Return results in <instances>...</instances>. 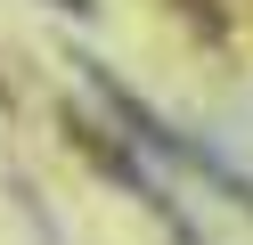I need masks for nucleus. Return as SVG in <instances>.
<instances>
[{
	"label": "nucleus",
	"instance_id": "obj_1",
	"mask_svg": "<svg viewBox=\"0 0 253 245\" xmlns=\"http://www.w3.org/2000/svg\"><path fill=\"white\" fill-rule=\"evenodd\" d=\"M66 131H74V147H90V155H98V163H106V172H115L123 188H131V196H147V188H155V180L139 172V155H131V147H115V139H106L98 123H90V114H66Z\"/></svg>",
	"mask_w": 253,
	"mask_h": 245
},
{
	"label": "nucleus",
	"instance_id": "obj_2",
	"mask_svg": "<svg viewBox=\"0 0 253 245\" xmlns=\"http://www.w3.org/2000/svg\"><path fill=\"white\" fill-rule=\"evenodd\" d=\"M57 8H90V0H57Z\"/></svg>",
	"mask_w": 253,
	"mask_h": 245
}]
</instances>
